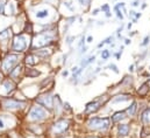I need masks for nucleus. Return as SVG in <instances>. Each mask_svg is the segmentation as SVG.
I'll use <instances>...</instances> for the list:
<instances>
[{"label": "nucleus", "mask_w": 150, "mask_h": 138, "mask_svg": "<svg viewBox=\"0 0 150 138\" xmlns=\"http://www.w3.org/2000/svg\"><path fill=\"white\" fill-rule=\"evenodd\" d=\"M55 39V34L53 31H43V32H40L38 34H36L32 41V49H40V48H43L45 47L47 44L51 43Z\"/></svg>", "instance_id": "nucleus-1"}, {"label": "nucleus", "mask_w": 150, "mask_h": 138, "mask_svg": "<svg viewBox=\"0 0 150 138\" xmlns=\"http://www.w3.org/2000/svg\"><path fill=\"white\" fill-rule=\"evenodd\" d=\"M19 63H20V56H19V54H16V53H10L1 61V71L8 75L13 70V68L15 66H18Z\"/></svg>", "instance_id": "nucleus-2"}, {"label": "nucleus", "mask_w": 150, "mask_h": 138, "mask_svg": "<svg viewBox=\"0 0 150 138\" xmlns=\"http://www.w3.org/2000/svg\"><path fill=\"white\" fill-rule=\"evenodd\" d=\"M28 47V41H27V36L25 34H16L14 35L13 40H12V52L20 54L23 53Z\"/></svg>", "instance_id": "nucleus-3"}, {"label": "nucleus", "mask_w": 150, "mask_h": 138, "mask_svg": "<svg viewBox=\"0 0 150 138\" xmlns=\"http://www.w3.org/2000/svg\"><path fill=\"white\" fill-rule=\"evenodd\" d=\"M0 105L5 110H19L23 109L27 105V102L13 97H4L3 100H0Z\"/></svg>", "instance_id": "nucleus-4"}, {"label": "nucleus", "mask_w": 150, "mask_h": 138, "mask_svg": "<svg viewBox=\"0 0 150 138\" xmlns=\"http://www.w3.org/2000/svg\"><path fill=\"white\" fill-rule=\"evenodd\" d=\"M45 118H48V111H47L45 108H43L38 104L30 108V110L28 112V119L29 121L41 122V121H44Z\"/></svg>", "instance_id": "nucleus-5"}, {"label": "nucleus", "mask_w": 150, "mask_h": 138, "mask_svg": "<svg viewBox=\"0 0 150 138\" xmlns=\"http://www.w3.org/2000/svg\"><path fill=\"white\" fill-rule=\"evenodd\" d=\"M88 126L93 130H106L110 126V118H91L88 121Z\"/></svg>", "instance_id": "nucleus-6"}, {"label": "nucleus", "mask_w": 150, "mask_h": 138, "mask_svg": "<svg viewBox=\"0 0 150 138\" xmlns=\"http://www.w3.org/2000/svg\"><path fill=\"white\" fill-rule=\"evenodd\" d=\"M15 88H16L15 82L11 78H6V80H3V82L0 83V93L5 97H7L15 90Z\"/></svg>", "instance_id": "nucleus-7"}, {"label": "nucleus", "mask_w": 150, "mask_h": 138, "mask_svg": "<svg viewBox=\"0 0 150 138\" xmlns=\"http://www.w3.org/2000/svg\"><path fill=\"white\" fill-rule=\"evenodd\" d=\"M69 126H70V122L68 119H60L53 125L51 133L53 135H62L69 129Z\"/></svg>", "instance_id": "nucleus-8"}, {"label": "nucleus", "mask_w": 150, "mask_h": 138, "mask_svg": "<svg viewBox=\"0 0 150 138\" xmlns=\"http://www.w3.org/2000/svg\"><path fill=\"white\" fill-rule=\"evenodd\" d=\"M36 103L45 109H51L54 107V97H51L49 94H44L36 98Z\"/></svg>", "instance_id": "nucleus-9"}, {"label": "nucleus", "mask_w": 150, "mask_h": 138, "mask_svg": "<svg viewBox=\"0 0 150 138\" xmlns=\"http://www.w3.org/2000/svg\"><path fill=\"white\" fill-rule=\"evenodd\" d=\"M14 123V118L12 115H0V132L5 131Z\"/></svg>", "instance_id": "nucleus-10"}, {"label": "nucleus", "mask_w": 150, "mask_h": 138, "mask_svg": "<svg viewBox=\"0 0 150 138\" xmlns=\"http://www.w3.org/2000/svg\"><path fill=\"white\" fill-rule=\"evenodd\" d=\"M34 17L36 20H45L50 17V10L48 7H40L34 11Z\"/></svg>", "instance_id": "nucleus-11"}, {"label": "nucleus", "mask_w": 150, "mask_h": 138, "mask_svg": "<svg viewBox=\"0 0 150 138\" xmlns=\"http://www.w3.org/2000/svg\"><path fill=\"white\" fill-rule=\"evenodd\" d=\"M12 37V29L11 28H5L0 32V46L7 44Z\"/></svg>", "instance_id": "nucleus-12"}, {"label": "nucleus", "mask_w": 150, "mask_h": 138, "mask_svg": "<svg viewBox=\"0 0 150 138\" xmlns=\"http://www.w3.org/2000/svg\"><path fill=\"white\" fill-rule=\"evenodd\" d=\"M22 71H23V66L19 63L18 66H15V67L13 68V70L8 74V76L11 77V80L18 81V80H20V77H21V75H22Z\"/></svg>", "instance_id": "nucleus-13"}, {"label": "nucleus", "mask_w": 150, "mask_h": 138, "mask_svg": "<svg viewBox=\"0 0 150 138\" xmlns=\"http://www.w3.org/2000/svg\"><path fill=\"white\" fill-rule=\"evenodd\" d=\"M100 105H101V102H99V101H94V102H91L86 105V109H85V114H90V112H94L97 111Z\"/></svg>", "instance_id": "nucleus-14"}, {"label": "nucleus", "mask_w": 150, "mask_h": 138, "mask_svg": "<svg viewBox=\"0 0 150 138\" xmlns=\"http://www.w3.org/2000/svg\"><path fill=\"white\" fill-rule=\"evenodd\" d=\"M5 14L10 15V17L15 15L16 14V6H15V4L11 3V1H7L6 7H5Z\"/></svg>", "instance_id": "nucleus-15"}, {"label": "nucleus", "mask_w": 150, "mask_h": 138, "mask_svg": "<svg viewBox=\"0 0 150 138\" xmlns=\"http://www.w3.org/2000/svg\"><path fill=\"white\" fill-rule=\"evenodd\" d=\"M25 62H26V64H27V66H30V67H33V66L37 64V62H38V59H37V56H36L35 54H28V55L26 56V60H25Z\"/></svg>", "instance_id": "nucleus-16"}, {"label": "nucleus", "mask_w": 150, "mask_h": 138, "mask_svg": "<svg viewBox=\"0 0 150 138\" xmlns=\"http://www.w3.org/2000/svg\"><path fill=\"white\" fill-rule=\"evenodd\" d=\"M25 75L27 77H29V78H35V77H37V76L41 75V71L37 70V69H35V68H28V69H26Z\"/></svg>", "instance_id": "nucleus-17"}, {"label": "nucleus", "mask_w": 150, "mask_h": 138, "mask_svg": "<svg viewBox=\"0 0 150 138\" xmlns=\"http://www.w3.org/2000/svg\"><path fill=\"white\" fill-rule=\"evenodd\" d=\"M129 133V125L128 124H120L119 125V135L125 137Z\"/></svg>", "instance_id": "nucleus-18"}, {"label": "nucleus", "mask_w": 150, "mask_h": 138, "mask_svg": "<svg viewBox=\"0 0 150 138\" xmlns=\"http://www.w3.org/2000/svg\"><path fill=\"white\" fill-rule=\"evenodd\" d=\"M125 118H126V115H125L123 111H118V112H115V114L112 116V119H113L114 123L120 122V121H122V119H125Z\"/></svg>", "instance_id": "nucleus-19"}, {"label": "nucleus", "mask_w": 150, "mask_h": 138, "mask_svg": "<svg viewBox=\"0 0 150 138\" xmlns=\"http://www.w3.org/2000/svg\"><path fill=\"white\" fill-rule=\"evenodd\" d=\"M142 122L145 123V124H149L150 123V108H148L143 115H142Z\"/></svg>", "instance_id": "nucleus-20"}, {"label": "nucleus", "mask_w": 150, "mask_h": 138, "mask_svg": "<svg viewBox=\"0 0 150 138\" xmlns=\"http://www.w3.org/2000/svg\"><path fill=\"white\" fill-rule=\"evenodd\" d=\"M148 91H149V85H148L147 83H143V84L141 85V88L138 89V94L143 96V95H147Z\"/></svg>", "instance_id": "nucleus-21"}, {"label": "nucleus", "mask_w": 150, "mask_h": 138, "mask_svg": "<svg viewBox=\"0 0 150 138\" xmlns=\"http://www.w3.org/2000/svg\"><path fill=\"white\" fill-rule=\"evenodd\" d=\"M130 97L129 96H126V95H119V96H116L113 101H112V103H118V102H125V101H128Z\"/></svg>", "instance_id": "nucleus-22"}, {"label": "nucleus", "mask_w": 150, "mask_h": 138, "mask_svg": "<svg viewBox=\"0 0 150 138\" xmlns=\"http://www.w3.org/2000/svg\"><path fill=\"white\" fill-rule=\"evenodd\" d=\"M136 105H137L136 102H134V103H133V104L127 109V112H128L129 116H133V115L135 114V111H136Z\"/></svg>", "instance_id": "nucleus-23"}, {"label": "nucleus", "mask_w": 150, "mask_h": 138, "mask_svg": "<svg viewBox=\"0 0 150 138\" xmlns=\"http://www.w3.org/2000/svg\"><path fill=\"white\" fill-rule=\"evenodd\" d=\"M7 4V0H0V15L5 14V7Z\"/></svg>", "instance_id": "nucleus-24"}, {"label": "nucleus", "mask_w": 150, "mask_h": 138, "mask_svg": "<svg viewBox=\"0 0 150 138\" xmlns=\"http://www.w3.org/2000/svg\"><path fill=\"white\" fill-rule=\"evenodd\" d=\"M114 11H115V13H116L118 18L122 20V19H123V14H122V12H121V7H120L119 5H116V6L114 7Z\"/></svg>", "instance_id": "nucleus-25"}, {"label": "nucleus", "mask_w": 150, "mask_h": 138, "mask_svg": "<svg viewBox=\"0 0 150 138\" xmlns=\"http://www.w3.org/2000/svg\"><path fill=\"white\" fill-rule=\"evenodd\" d=\"M94 60H95V56H94V55H93V56H90L88 59H86L85 61H83V62H82V67H86V66H87L88 63L93 62Z\"/></svg>", "instance_id": "nucleus-26"}, {"label": "nucleus", "mask_w": 150, "mask_h": 138, "mask_svg": "<svg viewBox=\"0 0 150 138\" xmlns=\"http://www.w3.org/2000/svg\"><path fill=\"white\" fill-rule=\"evenodd\" d=\"M110 52H108V49H105V51H103V53H101V59L103 60H107L108 58H110Z\"/></svg>", "instance_id": "nucleus-27"}, {"label": "nucleus", "mask_w": 150, "mask_h": 138, "mask_svg": "<svg viewBox=\"0 0 150 138\" xmlns=\"http://www.w3.org/2000/svg\"><path fill=\"white\" fill-rule=\"evenodd\" d=\"M101 11H103V12H105L107 17H110V15H111V14H110V6H108V5H104V6L101 7Z\"/></svg>", "instance_id": "nucleus-28"}, {"label": "nucleus", "mask_w": 150, "mask_h": 138, "mask_svg": "<svg viewBox=\"0 0 150 138\" xmlns=\"http://www.w3.org/2000/svg\"><path fill=\"white\" fill-rule=\"evenodd\" d=\"M149 42H150V36H149V35H147V36L144 37V40H143V42L141 43V46H147V44H148Z\"/></svg>", "instance_id": "nucleus-29"}, {"label": "nucleus", "mask_w": 150, "mask_h": 138, "mask_svg": "<svg viewBox=\"0 0 150 138\" xmlns=\"http://www.w3.org/2000/svg\"><path fill=\"white\" fill-rule=\"evenodd\" d=\"M79 3H80L82 6H87L91 3V0H79Z\"/></svg>", "instance_id": "nucleus-30"}, {"label": "nucleus", "mask_w": 150, "mask_h": 138, "mask_svg": "<svg viewBox=\"0 0 150 138\" xmlns=\"http://www.w3.org/2000/svg\"><path fill=\"white\" fill-rule=\"evenodd\" d=\"M108 68H110L111 70H113L114 73H116V74L119 73V70H118V68H116V66H115V64H110V66H108Z\"/></svg>", "instance_id": "nucleus-31"}, {"label": "nucleus", "mask_w": 150, "mask_h": 138, "mask_svg": "<svg viewBox=\"0 0 150 138\" xmlns=\"http://www.w3.org/2000/svg\"><path fill=\"white\" fill-rule=\"evenodd\" d=\"M3 80H4V76H3V73H0V83L3 82Z\"/></svg>", "instance_id": "nucleus-32"}, {"label": "nucleus", "mask_w": 150, "mask_h": 138, "mask_svg": "<svg viewBox=\"0 0 150 138\" xmlns=\"http://www.w3.org/2000/svg\"><path fill=\"white\" fill-rule=\"evenodd\" d=\"M68 74H69V71H68V70H65V71H63V73H62V75H63V76H68Z\"/></svg>", "instance_id": "nucleus-33"}, {"label": "nucleus", "mask_w": 150, "mask_h": 138, "mask_svg": "<svg viewBox=\"0 0 150 138\" xmlns=\"http://www.w3.org/2000/svg\"><path fill=\"white\" fill-rule=\"evenodd\" d=\"M92 40H93L92 36H88V37H87V42H92Z\"/></svg>", "instance_id": "nucleus-34"}, {"label": "nucleus", "mask_w": 150, "mask_h": 138, "mask_svg": "<svg viewBox=\"0 0 150 138\" xmlns=\"http://www.w3.org/2000/svg\"><path fill=\"white\" fill-rule=\"evenodd\" d=\"M98 12H99V10H94V11H93V15H97Z\"/></svg>", "instance_id": "nucleus-35"}, {"label": "nucleus", "mask_w": 150, "mask_h": 138, "mask_svg": "<svg viewBox=\"0 0 150 138\" xmlns=\"http://www.w3.org/2000/svg\"><path fill=\"white\" fill-rule=\"evenodd\" d=\"M129 70L133 71V70H134V66H129Z\"/></svg>", "instance_id": "nucleus-36"}, {"label": "nucleus", "mask_w": 150, "mask_h": 138, "mask_svg": "<svg viewBox=\"0 0 150 138\" xmlns=\"http://www.w3.org/2000/svg\"><path fill=\"white\" fill-rule=\"evenodd\" d=\"M137 5H138V3H137V1H134V3H133V6H137Z\"/></svg>", "instance_id": "nucleus-37"}, {"label": "nucleus", "mask_w": 150, "mask_h": 138, "mask_svg": "<svg viewBox=\"0 0 150 138\" xmlns=\"http://www.w3.org/2000/svg\"><path fill=\"white\" fill-rule=\"evenodd\" d=\"M0 107H1V105H0Z\"/></svg>", "instance_id": "nucleus-38"}]
</instances>
